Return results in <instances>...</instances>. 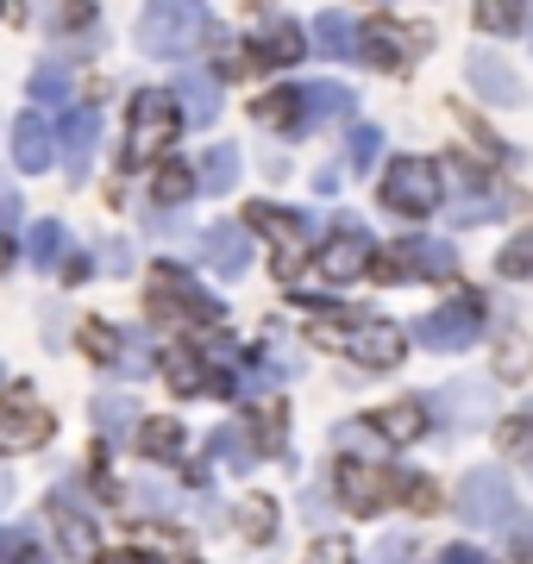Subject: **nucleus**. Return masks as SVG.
Segmentation results:
<instances>
[{"label":"nucleus","instance_id":"nucleus-1","mask_svg":"<svg viewBox=\"0 0 533 564\" xmlns=\"http://www.w3.org/2000/svg\"><path fill=\"white\" fill-rule=\"evenodd\" d=\"M214 20H207L202 0H151L139 13V51L144 57H188V51H202Z\"/></svg>","mask_w":533,"mask_h":564},{"label":"nucleus","instance_id":"nucleus-2","mask_svg":"<svg viewBox=\"0 0 533 564\" xmlns=\"http://www.w3.org/2000/svg\"><path fill=\"white\" fill-rule=\"evenodd\" d=\"M314 339L327 345V351H346V358L370 364V370H395L402 351H409L390 321H365V314H351V321H320L314 326Z\"/></svg>","mask_w":533,"mask_h":564},{"label":"nucleus","instance_id":"nucleus-3","mask_svg":"<svg viewBox=\"0 0 533 564\" xmlns=\"http://www.w3.org/2000/svg\"><path fill=\"white\" fill-rule=\"evenodd\" d=\"M383 207L390 214H402V220H427L433 207L446 202V170L433 158H395L390 170H383Z\"/></svg>","mask_w":533,"mask_h":564},{"label":"nucleus","instance_id":"nucleus-4","mask_svg":"<svg viewBox=\"0 0 533 564\" xmlns=\"http://www.w3.org/2000/svg\"><path fill=\"white\" fill-rule=\"evenodd\" d=\"M176 132H183V120H176V107H170V88H139V95H132V132H126L120 163L126 170H144L151 158H164Z\"/></svg>","mask_w":533,"mask_h":564},{"label":"nucleus","instance_id":"nucleus-5","mask_svg":"<svg viewBox=\"0 0 533 564\" xmlns=\"http://www.w3.org/2000/svg\"><path fill=\"white\" fill-rule=\"evenodd\" d=\"M483 314H490V302L477 295V289H465V295H452L446 307H433V314H421V326H414V339L427 345V351H465V345L483 339Z\"/></svg>","mask_w":533,"mask_h":564},{"label":"nucleus","instance_id":"nucleus-6","mask_svg":"<svg viewBox=\"0 0 533 564\" xmlns=\"http://www.w3.org/2000/svg\"><path fill=\"white\" fill-rule=\"evenodd\" d=\"M151 314H157V321H195V326L226 321V307L214 302V295H202L176 263H157V270H151Z\"/></svg>","mask_w":533,"mask_h":564},{"label":"nucleus","instance_id":"nucleus-7","mask_svg":"<svg viewBox=\"0 0 533 564\" xmlns=\"http://www.w3.org/2000/svg\"><path fill=\"white\" fill-rule=\"evenodd\" d=\"M51 433H57V421H51V408L32 395V383L0 389V452H39Z\"/></svg>","mask_w":533,"mask_h":564},{"label":"nucleus","instance_id":"nucleus-8","mask_svg":"<svg viewBox=\"0 0 533 564\" xmlns=\"http://www.w3.org/2000/svg\"><path fill=\"white\" fill-rule=\"evenodd\" d=\"M452 245L446 239H395L383 258H370L365 270L377 282H409V276H421V282H433V276H452Z\"/></svg>","mask_w":533,"mask_h":564},{"label":"nucleus","instance_id":"nucleus-9","mask_svg":"<svg viewBox=\"0 0 533 564\" xmlns=\"http://www.w3.org/2000/svg\"><path fill=\"white\" fill-rule=\"evenodd\" d=\"M458 514L490 533V527L521 521V496H514V484L502 477V470H471V477L458 484Z\"/></svg>","mask_w":533,"mask_h":564},{"label":"nucleus","instance_id":"nucleus-10","mask_svg":"<svg viewBox=\"0 0 533 564\" xmlns=\"http://www.w3.org/2000/svg\"><path fill=\"white\" fill-rule=\"evenodd\" d=\"M333 484L346 489V508H351V514H383V508L395 502V484H402V477H390L383 464L358 458V452L346 445V452L333 458Z\"/></svg>","mask_w":533,"mask_h":564},{"label":"nucleus","instance_id":"nucleus-11","mask_svg":"<svg viewBox=\"0 0 533 564\" xmlns=\"http://www.w3.org/2000/svg\"><path fill=\"white\" fill-rule=\"evenodd\" d=\"M365 263H370V239H365V226L346 214V220H339V239H333L308 270H295V282H308V289H339V282L365 276Z\"/></svg>","mask_w":533,"mask_h":564},{"label":"nucleus","instance_id":"nucleus-12","mask_svg":"<svg viewBox=\"0 0 533 564\" xmlns=\"http://www.w3.org/2000/svg\"><path fill=\"white\" fill-rule=\"evenodd\" d=\"M427 25H395V20H377V25H358V63L370 69H409L421 51H427Z\"/></svg>","mask_w":533,"mask_h":564},{"label":"nucleus","instance_id":"nucleus-13","mask_svg":"<svg viewBox=\"0 0 533 564\" xmlns=\"http://www.w3.org/2000/svg\"><path fill=\"white\" fill-rule=\"evenodd\" d=\"M246 232H270L276 239V276L295 282V270H302V245L314 239V226L302 220V214H289V207H270V202H251L246 207Z\"/></svg>","mask_w":533,"mask_h":564},{"label":"nucleus","instance_id":"nucleus-14","mask_svg":"<svg viewBox=\"0 0 533 564\" xmlns=\"http://www.w3.org/2000/svg\"><path fill=\"white\" fill-rule=\"evenodd\" d=\"M164 377L176 395H232V377H226L220 364H207L195 345H170L164 351Z\"/></svg>","mask_w":533,"mask_h":564},{"label":"nucleus","instance_id":"nucleus-15","mask_svg":"<svg viewBox=\"0 0 533 564\" xmlns=\"http://www.w3.org/2000/svg\"><path fill=\"white\" fill-rule=\"evenodd\" d=\"M202 263L214 270V276H246L251 270V239H246V226H207L202 232Z\"/></svg>","mask_w":533,"mask_h":564},{"label":"nucleus","instance_id":"nucleus-16","mask_svg":"<svg viewBox=\"0 0 533 564\" xmlns=\"http://www.w3.org/2000/svg\"><path fill=\"white\" fill-rule=\"evenodd\" d=\"M44 521H51V533H57V545L69 558H95V527H88V514H76V496L69 489H57L44 502Z\"/></svg>","mask_w":533,"mask_h":564},{"label":"nucleus","instance_id":"nucleus-17","mask_svg":"<svg viewBox=\"0 0 533 564\" xmlns=\"http://www.w3.org/2000/svg\"><path fill=\"white\" fill-rule=\"evenodd\" d=\"M170 107L183 126H214L220 120V82L214 76H176L170 82Z\"/></svg>","mask_w":533,"mask_h":564},{"label":"nucleus","instance_id":"nucleus-18","mask_svg":"<svg viewBox=\"0 0 533 564\" xmlns=\"http://www.w3.org/2000/svg\"><path fill=\"white\" fill-rule=\"evenodd\" d=\"M427 414H439V421H452V426H477L483 414H490V383H477V377H458V383H446L439 395H433Z\"/></svg>","mask_w":533,"mask_h":564},{"label":"nucleus","instance_id":"nucleus-19","mask_svg":"<svg viewBox=\"0 0 533 564\" xmlns=\"http://www.w3.org/2000/svg\"><path fill=\"white\" fill-rule=\"evenodd\" d=\"M95 139H101V113L95 107H76L69 120H63V170L83 182L88 163H95Z\"/></svg>","mask_w":533,"mask_h":564},{"label":"nucleus","instance_id":"nucleus-20","mask_svg":"<svg viewBox=\"0 0 533 564\" xmlns=\"http://www.w3.org/2000/svg\"><path fill=\"white\" fill-rule=\"evenodd\" d=\"M471 82L483 88V101L496 107H521V76H514L509 63L496 57V51H471Z\"/></svg>","mask_w":533,"mask_h":564},{"label":"nucleus","instance_id":"nucleus-21","mask_svg":"<svg viewBox=\"0 0 533 564\" xmlns=\"http://www.w3.org/2000/svg\"><path fill=\"white\" fill-rule=\"evenodd\" d=\"M139 452L157 464H183L188 452V426L170 421V414H151V421H139Z\"/></svg>","mask_w":533,"mask_h":564},{"label":"nucleus","instance_id":"nucleus-22","mask_svg":"<svg viewBox=\"0 0 533 564\" xmlns=\"http://www.w3.org/2000/svg\"><path fill=\"white\" fill-rule=\"evenodd\" d=\"M13 163H20L25 176L51 170V126H44L39 113H20V120H13Z\"/></svg>","mask_w":533,"mask_h":564},{"label":"nucleus","instance_id":"nucleus-23","mask_svg":"<svg viewBox=\"0 0 533 564\" xmlns=\"http://www.w3.org/2000/svg\"><path fill=\"white\" fill-rule=\"evenodd\" d=\"M370 433H383L390 445L427 440V402H395V408H383V414L370 421Z\"/></svg>","mask_w":533,"mask_h":564},{"label":"nucleus","instance_id":"nucleus-24","mask_svg":"<svg viewBox=\"0 0 533 564\" xmlns=\"http://www.w3.org/2000/svg\"><path fill=\"white\" fill-rule=\"evenodd\" d=\"M339 113H351V88H339V82H302V126L339 120Z\"/></svg>","mask_w":533,"mask_h":564},{"label":"nucleus","instance_id":"nucleus-25","mask_svg":"<svg viewBox=\"0 0 533 564\" xmlns=\"http://www.w3.org/2000/svg\"><path fill=\"white\" fill-rule=\"evenodd\" d=\"M477 25H483L490 39H521V25H527V0H477Z\"/></svg>","mask_w":533,"mask_h":564},{"label":"nucleus","instance_id":"nucleus-26","mask_svg":"<svg viewBox=\"0 0 533 564\" xmlns=\"http://www.w3.org/2000/svg\"><path fill=\"white\" fill-rule=\"evenodd\" d=\"M251 440H258V452H283V433H289V408L276 402V395H264V402L251 408Z\"/></svg>","mask_w":533,"mask_h":564},{"label":"nucleus","instance_id":"nucleus-27","mask_svg":"<svg viewBox=\"0 0 533 564\" xmlns=\"http://www.w3.org/2000/svg\"><path fill=\"white\" fill-rule=\"evenodd\" d=\"M314 44H320V51H327V57H358V25L346 20V13H320V20H314Z\"/></svg>","mask_w":533,"mask_h":564},{"label":"nucleus","instance_id":"nucleus-28","mask_svg":"<svg viewBox=\"0 0 533 564\" xmlns=\"http://www.w3.org/2000/svg\"><path fill=\"white\" fill-rule=\"evenodd\" d=\"M232 182H239V151H232V144H214V151L202 158V176H195V188H202V195H226Z\"/></svg>","mask_w":533,"mask_h":564},{"label":"nucleus","instance_id":"nucleus-29","mask_svg":"<svg viewBox=\"0 0 533 564\" xmlns=\"http://www.w3.org/2000/svg\"><path fill=\"white\" fill-rule=\"evenodd\" d=\"M214 458L232 464V470H251V464H258V445H251L246 421H226L220 433H214Z\"/></svg>","mask_w":533,"mask_h":564},{"label":"nucleus","instance_id":"nucleus-30","mask_svg":"<svg viewBox=\"0 0 533 564\" xmlns=\"http://www.w3.org/2000/svg\"><path fill=\"white\" fill-rule=\"evenodd\" d=\"M0 564H51V552L32 540V527H0Z\"/></svg>","mask_w":533,"mask_h":564},{"label":"nucleus","instance_id":"nucleus-31","mask_svg":"<svg viewBox=\"0 0 533 564\" xmlns=\"http://www.w3.org/2000/svg\"><path fill=\"white\" fill-rule=\"evenodd\" d=\"M258 120H264V126H283V132H302V88L264 95V101H258Z\"/></svg>","mask_w":533,"mask_h":564},{"label":"nucleus","instance_id":"nucleus-32","mask_svg":"<svg viewBox=\"0 0 533 564\" xmlns=\"http://www.w3.org/2000/svg\"><path fill=\"white\" fill-rule=\"evenodd\" d=\"M239 527H246L251 545H264L270 533H276V502H270V496H246V502H239Z\"/></svg>","mask_w":533,"mask_h":564},{"label":"nucleus","instance_id":"nucleus-33","mask_svg":"<svg viewBox=\"0 0 533 564\" xmlns=\"http://www.w3.org/2000/svg\"><path fill=\"white\" fill-rule=\"evenodd\" d=\"M32 101H69V69H63L57 57H44L39 69H32Z\"/></svg>","mask_w":533,"mask_h":564},{"label":"nucleus","instance_id":"nucleus-34","mask_svg":"<svg viewBox=\"0 0 533 564\" xmlns=\"http://www.w3.org/2000/svg\"><path fill=\"white\" fill-rule=\"evenodd\" d=\"M258 57H264V63H295V57H302V32H295V25H270V32H264V39H258Z\"/></svg>","mask_w":533,"mask_h":564},{"label":"nucleus","instance_id":"nucleus-35","mask_svg":"<svg viewBox=\"0 0 533 564\" xmlns=\"http://www.w3.org/2000/svg\"><path fill=\"white\" fill-rule=\"evenodd\" d=\"M151 195H157L164 207L188 202V195H195V170H188V163H164V170H157V188H151Z\"/></svg>","mask_w":533,"mask_h":564},{"label":"nucleus","instance_id":"nucleus-36","mask_svg":"<svg viewBox=\"0 0 533 564\" xmlns=\"http://www.w3.org/2000/svg\"><path fill=\"white\" fill-rule=\"evenodd\" d=\"M32 263H39V270H57V263H63V226L57 220L32 226Z\"/></svg>","mask_w":533,"mask_h":564},{"label":"nucleus","instance_id":"nucleus-37","mask_svg":"<svg viewBox=\"0 0 533 564\" xmlns=\"http://www.w3.org/2000/svg\"><path fill=\"white\" fill-rule=\"evenodd\" d=\"M95 421H101L107 440H120L126 421H132V395H95Z\"/></svg>","mask_w":533,"mask_h":564},{"label":"nucleus","instance_id":"nucleus-38","mask_svg":"<svg viewBox=\"0 0 533 564\" xmlns=\"http://www.w3.org/2000/svg\"><path fill=\"white\" fill-rule=\"evenodd\" d=\"M83 351L88 358H101V364H113L120 358V333H113L107 321H83Z\"/></svg>","mask_w":533,"mask_h":564},{"label":"nucleus","instance_id":"nucleus-39","mask_svg":"<svg viewBox=\"0 0 533 564\" xmlns=\"http://www.w3.org/2000/svg\"><path fill=\"white\" fill-rule=\"evenodd\" d=\"M377 151H383V132H377V126H351V151H346L351 170L370 176V170H377Z\"/></svg>","mask_w":533,"mask_h":564},{"label":"nucleus","instance_id":"nucleus-40","mask_svg":"<svg viewBox=\"0 0 533 564\" xmlns=\"http://www.w3.org/2000/svg\"><path fill=\"white\" fill-rule=\"evenodd\" d=\"M39 20L44 25H83L88 20V0H39Z\"/></svg>","mask_w":533,"mask_h":564},{"label":"nucleus","instance_id":"nucleus-41","mask_svg":"<svg viewBox=\"0 0 533 564\" xmlns=\"http://www.w3.org/2000/svg\"><path fill=\"white\" fill-rule=\"evenodd\" d=\"M496 270H502V276H527V270H533V239H527V232H521V239H509V251H502V263H496Z\"/></svg>","mask_w":533,"mask_h":564},{"label":"nucleus","instance_id":"nucleus-42","mask_svg":"<svg viewBox=\"0 0 533 564\" xmlns=\"http://www.w3.org/2000/svg\"><path fill=\"white\" fill-rule=\"evenodd\" d=\"M13 226H20V202H0V270H13Z\"/></svg>","mask_w":533,"mask_h":564},{"label":"nucleus","instance_id":"nucleus-43","mask_svg":"<svg viewBox=\"0 0 533 564\" xmlns=\"http://www.w3.org/2000/svg\"><path fill=\"white\" fill-rule=\"evenodd\" d=\"M496 370H502L509 383H521V370H527V345L509 339V345H502V358H496Z\"/></svg>","mask_w":533,"mask_h":564},{"label":"nucleus","instance_id":"nucleus-44","mask_svg":"<svg viewBox=\"0 0 533 564\" xmlns=\"http://www.w3.org/2000/svg\"><path fill=\"white\" fill-rule=\"evenodd\" d=\"M527 433H533L527 414H514V421L502 426V452H509V458H521V452H527Z\"/></svg>","mask_w":533,"mask_h":564},{"label":"nucleus","instance_id":"nucleus-45","mask_svg":"<svg viewBox=\"0 0 533 564\" xmlns=\"http://www.w3.org/2000/svg\"><path fill=\"white\" fill-rule=\"evenodd\" d=\"M302 564H351V552H346V540H314V552Z\"/></svg>","mask_w":533,"mask_h":564},{"label":"nucleus","instance_id":"nucleus-46","mask_svg":"<svg viewBox=\"0 0 533 564\" xmlns=\"http://www.w3.org/2000/svg\"><path fill=\"white\" fill-rule=\"evenodd\" d=\"M433 564H490V558H483L477 545H446V552H439Z\"/></svg>","mask_w":533,"mask_h":564},{"label":"nucleus","instance_id":"nucleus-47","mask_svg":"<svg viewBox=\"0 0 533 564\" xmlns=\"http://www.w3.org/2000/svg\"><path fill=\"white\" fill-rule=\"evenodd\" d=\"M414 552V540H390V545H377V564H402Z\"/></svg>","mask_w":533,"mask_h":564},{"label":"nucleus","instance_id":"nucleus-48","mask_svg":"<svg viewBox=\"0 0 533 564\" xmlns=\"http://www.w3.org/2000/svg\"><path fill=\"white\" fill-rule=\"evenodd\" d=\"M101 564H157V558H151V552H107Z\"/></svg>","mask_w":533,"mask_h":564},{"label":"nucleus","instance_id":"nucleus-49","mask_svg":"<svg viewBox=\"0 0 533 564\" xmlns=\"http://www.w3.org/2000/svg\"><path fill=\"white\" fill-rule=\"evenodd\" d=\"M7 496H13V477H7V470H0V502H7Z\"/></svg>","mask_w":533,"mask_h":564}]
</instances>
